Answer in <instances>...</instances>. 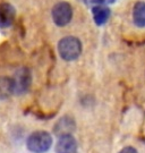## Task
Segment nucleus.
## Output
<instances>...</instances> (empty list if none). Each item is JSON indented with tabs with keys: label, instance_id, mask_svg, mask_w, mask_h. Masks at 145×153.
Masks as SVG:
<instances>
[{
	"label": "nucleus",
	"instance_id": "9b49d317",
	"mask_svg": "<svg viewBox=\"0 0 145 153\" xmlns=\"http://www.w3.org/2000/svg\"><path fill=\"white\" fill-rule=\"evenodd\" d=\"M119 153H138V152H137V150H136V149L132 148V146H127V148L123 149Z\"/></svg>",
	"mask_w": 145,
	"mask_h": 153
},
{
	"label": "nucleus",
	"instance_id": "9d476101",
	"mask_svg": "<svg viewBox=\"0 0 145 153\" xmlns=\"http://www.w3.org/2000/svg\"><path fill=\"white\" fill-rule=\"evenodd\" d=\"M133 21L138 27L145 26V2L138 1L136 2L133 9Z\"/></svg>",
	"mask_w": 145,
	"mask_h": 153
},
{
	"label": "nucleus",
	"instance_id": "6e6552de",
	"mask_svg": "<svg viewBox=\"0 0 145 153\" xmlns=\"http://www.w3.org/2000/svg\"><path fill=\"white\" fill-rule=\"evenodd\" d=\"M14 94L13 78L7 76H0V100H6Z\"/></svg>",
	"mask_w": 145,
	"mask_h": 153
},
{
	"label": "nucleus",
	"instance_id": "f03ea898",
	"mask_svg": "<svg viewBox=\"0 0 145 153\" xmlns=\"http://www.w3.org/2000/svg\"><path fill=\"white\" fill-rule=\"evenodd\" d=\"M58 51L65 61L76 60L82 53V42L75 36H66L59 41Z\"/></svg>",
	"mask_w": 145,
	"mask_h": 153
},
{
	"label": "nucleus",
	"instance_id": "1a4fd4ad",
	"mask_svg": "<svg viewBox=\"0 0 145 153\" xmlns=\"http://www.w3.org/2000/svg\"><path fill=\"white\" fill-rule=\"evenodd\" d=\"M92 13H93V18H94V22L97 25L101 26L103 24H106L110 17V9L102 7V6L97 5L95 7L92 8Z\"/></svg>",
	"mask_w": 145,
	"mask_h": 153
},
{
	"label": "nucleus",
	"instance_id": "7ed1b4c3",
	"mask_svg": "<svg viewBox=\"0 0 145 153\" xmlns=\"http://www.w3.org/2000/svg\"><path fill=\"white\" fill-rule=\"evenodd\" d=\"M11 78L14 83V94L21 95L26 93L32 84V74L31 71L26 67L19 68Z\"/></svg>",
	"mask_w": 145,
	"mask_h": 153
},
{
	"label": "nucleus",
	"instance_id": "39448f33",
	"mask_svg": "<svg viewBox=\"0 0 145 153\" xmlns=\"http://www.w3.org/2000/svg\"><path fill=\"white\" fill-rule=\"evenodd\" d=\"M56 153H77V142L71 134H65L58 138L54 149Z\"/></svg>",
	"mask_w": 145,
	"mask_h": 153
},
{
	"label": "nucleus",
	"instance_id": "f257e3e1",
	"mask_svg": "<svg viewBox=\"0 0 145 153\" xmlns=\"http://www.w3.org/2000/svg\"><path fill=\"white\" fill-rule=\"evenodd\" d=\"M52 145V136L48 131H36L32 133L26 141V148L32 153L48 152Z\"/></svg>",
	"mask_w": 145,
	"mask_h": 153
},
{
	"label": "nucleus",
	"instance_id": "0eeeda50",
	"mask_svg": "<svg viewBox=\"0 0 145 153\" xmlns=\"http://www.w3.org/2000/svg\"><path fill=\"white\" fill-rule=\"evenodd\" d=\"M74 129H75V121L68 116L62 117L54 126V133L58 136H61L65 134H71Z\"/></svg>",
	"mask_w": 145,
	"mask_h": 153
},
{
	"label": "nucleus",
	"instance_id": "20e7f679",
	"mask_svg": "<svg viewBox=\"0 0 145 153\" xmlns=\"http://www.w3.org/2000/svg\"><path fill=\"white\" fill-rule=\"evenodd\" d=\"M52 19L57 26H66L73 18V8L66 1H60L52 8Z\"/></svg>",
	"mask_w": 145,
	"mask_h": 153
},
{
	"label": "nucleus",
	"instance_id": "423d86ee",
	"mask_svg": "<svg viewBox=\"0 0 145 153\" xmlns=\"http://www.w3.org/2000/svg\"><path fill=\"white\" fill-rule=\"evenodd\" d=\"M16 17L15 8L10 4H0V28H7L13 25Z\"/></svg>",
	"mask_w": 145,
	"mask_h": 153
}]
</instances>
